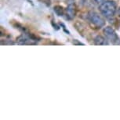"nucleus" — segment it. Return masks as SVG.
<instances>
[{"label":"nucleus","mask_w":120,"mask_h":120,"mask_svg":"<svg viewBox=\"0 0 120 120\" xmlns=\"http://www.w3.org/2000/svg\"><path fill=\"white\" fill-rule=\"evenodd\" d=\"M94 43L97 46H105L109 44L106 38H104L102 35H97L94 38Z\"/></svg>","instance_id":"obj_6"},{"label":"nucleus","mask_w":120,"mask_h":120,"mask_svg":"<svg viewBox=\"0 0 120 120\" xmlns=\"http://www.w3.org/2000/svg\"><path fill=\"white\" fill-rule=\"evenodd\" d=\"M41 2H42L44 4H46V6H50V4H51L50 0H41Z\"/></svg>","instance_id":"obj_10"},{"label":"nucleus","mask_w":120,"mask_h":120,"mask_svg":"<svg viewBox=\"0 0 120 120\" xmlns=\"http://www.w3.org/2000/svg\"><path fill=\"white\" fill-rule=\"evenodd\" d=\"M99 10L106 17H113L117 10L116 3L114 1L107 0L101 5H100Z\"/></svg>","instance_id":"obj_1"},{"label":"nucleus","mask_w":120,"mask_h":120,"mask_svg":"<svg viewBox=\"0 0 120 120\" xmlns=\"http://www.w3.org/2000/svg\"><path fill=\"white\" fill-rule=\"evenodd\" d=\"M93 1L94 2V3L98 4V5H101V4L104 3L105 1H107V0H93Z\"/></svg>","instance_id":"obj_9"},{"label":"nucleus","mask_w":120,"mask_h":120,"mask_svg":"<svg viewBox=\"0 0 120 120\" xmlns=\"http://www.w3.org/2000/svg\"><path fill=\"white\" fill-rule=\"evenodd\" d=\"M53 11L55 12V13L59 17H62L64 15V10L63 8V6L60 5H56L53 7Z\"/></svg>","instance_id":"obj_7"},{"label":"nucleus","mask_w":120,"mask_h":120,"mask_svg":"<svg viewBox=\"0 0 120 120\" xmlns=\"http://www.w3.org/2000/svg\"><path fill=\"white\" fill-rule=\"evenodd\" d=\"M75 27L76 30L78 31L79 33L82 34V33L84 32V31L86 30L84 24L79 21H76L75 23Z\"/></svg>","instance_id":"obj_8"},{"label":"nucleus","mask_w":120,"mask_h":120,"mask_svg":"<svg viewBox=\"0 0 120 120\" xmlns=\"http://www.w3.org/2000/svg\"><path fill=\"white\" fill-rule=\"evenodd\" d=\"M30 41H32L29 37L22 35L21 36H19L17 38V42L19 45H26V44H33L32 42H30Z\"/></svg>","instance_id":"obj_5"},{"label":"nucleus","mask_w":120,"mask_h":120,"mask_svg":"<svg viewBox=\"0 0 120 120\" xmlns=\"http://www.w3.org/2000/svg\"><path fill=\"white\" fill-rule=\"evenodd\" d=\"M88 18L90 23L97 28H101L105 25V20L102 17H101L98 13L95 12H91L88 15Z\"/></svg>","instance_id":"obj_2"},{"label":"nucleus","mask_w":120,"mask_h":120,"mask_svg":"<svg viewBox=\"0 0 120 120\" xmlns=\"http://www.w3.org/2000/svg\"><path fill=\"white\" fill-rule=\"evenodd\" d=\"M66 12H67V17H68V19L71 20V19H73L75 17L76 6H75V5L74 3H69L68 5Z\"/></svg>","instance_id":"obj_4"},{"label":"nucleus","mask_w":120,"mask_h":120,"mask_svg":"<svg viewBox=\"0 0 120 120\" xmlns=\"http://www.w3.org/2000/svg\"><path fill=\"white\" fill-rule=\"evenodd\" d=\"M117 13H118V16H120V7H119V9H118Z\"/></svg>","instance_id":"obj_13"},{"label":"nucleus","mask_w":120,"mask_h":120,"mask_svg":"<svg viewBox=\"0 0 120 120\" xmlns=\"http://www.w3.org/2000/svg\"><path fill=\"white\" fill-rule=\"evenodd\" d=\"M73 44L74 45H82V46H84V43H82V42H79L77 39H74L73 40Z\"/></svg>","instance_id":"obj_11"},{"label":"nucleus","mask_w":120,"mask_h":120,"mask_svg":"<svg viewBox=\"0 0 120 120\" xmlns=\"http://www.w3.org/2000/svg\"><path fill=\"white\" fill-rule=\"evenodd\" d=\"M60 25H61V27H62V28H63V30H64L65 32H66L67 34H70V32H69V31L68 30H67L66 29V27H65V25L64 24H60Z\"/></svg>","instance_id":"obj_12"},{"label":"nucleus","mask_w":120,"mask_h":120,"mask_svg":"<svg viewBox=\"0 0 120 120\" xmlns=\"http://www.w3.org/2000/svg\"><path fill=\"white\" fill-rule=\"evenodd\" d=\"M104 33L105 35V37L108 38L109 41H111L112 43L118 44V42L119 41V36L117 35L115 31L113 29L112 27L108 26L104 29Z\"/></svg>","instance_id":"obj_3"}]
</instances>
